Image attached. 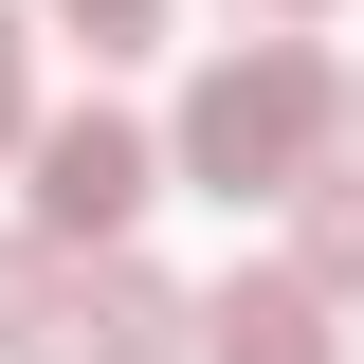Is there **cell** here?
Segmentation results:
<instances>
[{
	"label": "cell",
	"instance_id": "obj_7",
	"mask_svg": "<svg viewBox=\"0 0 364 364\" xmlns=\"http://www.w3.org/2000/svg\"><path fill=\"white\" fill-rule=\"evenodd\" d=\"M37 146V18H0V164Z\"/></svg>",
	"mask_w": 364,
	"mask_h": 364
},
{
	"label": "cell",
	"instance_id": "obj_3",
	"mask_svg": "<svg viewBox=\"0 0 364 364\" xmlns=\"http://www.w3.org/2000/svg\"><path fill=\"white\" fill-rule=\"evenodd\" d=\"M73 346H91V364H182V346H200V291L109 237V255H73Z\"/></svg>",
	"mask_w": 364,
	"mask_h": 364
},
{
	"label": "cell",
	"instance_id": "obj_1",
	"mask_svg": "<svg viewBox=\"0 0 364 364\" xmlns=\"http://www.w3.org/2000/svg\"><path fill=\"white\" fill-rule=\"evenodd\" d=\"M328 128H346V73H328L310 37H237L219 73L182 91L164 164H182V182H219V200H291V182L328 164Z\"/></svg>",
	"mask_w": 364,
	"mask_h": 364
},
{
	"label": "cell",
	"instance_id": "obj_8",
	"mask_svg": "<svg viewBox=\"0 0 364 364\" xmlns=\"http://www.w3.org/2000/svg\"><path fill=\"white\" fill-rule=\"evenodd\" d=\"M55 18H73L91 55H146V37H164V0H55Z\"/></svg>",
	"mask_w": 364,
	"mask_h": 364
},
{
	"label": "cell",
	"instance_id": "obj_5",
	"mask_svg": "<svg viewBox=\"0 0 364 364\" xmlns=\"http://www.w3.org/2000/svg\"><path fill=\"white\" fill-rule=\"evenodd\" d=\"M55 346H73V255L0 237V364H55Z\"/></svg>",
	"mask_w": 364,
	"mask_h": 364
},
{
	"label": "cell",
	"instance_id": "obj_10",
	"mask_svg": "<svg viewBox=\"0 0 364 364\" xmlns=\"http://www.w3.org/2000/svg\"><path fill=\"white\" fill-rule=\"evenodd\" d=\"M346 128H364V73H346Z\"/></svg>",
	"mask_w": 364,
	"mask_h": 364
},
{
	"label": "cell",
	"instance_id": "obj_4",
	"mask_svg": "<svg viewBox=\"0 0 364 364\" xmlns=\"http://www.w3.org/2000/svg\"><path fill=\"white\" fill-rule=\"evenodd\" d=\"M200 364H346V328H328L310 273H237L219 310H200Z\"/></svg>",
	"mask_w": 364,
	"mask_h": 364
},
{
	"label": "cell",
	"instance_id": "obj_2",
	"mask_svg": "<svg viewBox=\"0 0 364 364\" xmlns=\"http://www.w3.org/2000/svg\"><path fill=\"white\" fill-rule=\"evenodd\" d=\"M18 164H37V237H55V255H109V237L164 200V146H146L128 109H55Z\"/></svg>",
	"mask_w": 364,
	"mask_h": 364
},
{
	"label": "cell",
	"instance_id": "obj_9",
	"mask_svg": "<svg viewBox=\"0 0 364 364\" xmlns=\"http://www.w3.org/2000/svg\"><path fill=\"white\" fill-rule=\"evenodd\" d=\"M273 18H328V0H273Z\"/></svg>",
	"mask_w": 364,
	"mask_h": 364
},
{
	"label": "cell",
	"instance_id": "obj_6",
	"mask_svg": "<svg viewBox=\"0 0 364 364\" xmlns=\"http://www.w3.org/2000/svg\"><path fill=\"white\" fill-rule=\"evenodd\" d=\"M291 273H310V291H364V164L291 182Z\"/></svg>",
	"mask_w": 364,
	"mask_h": 364
}]
</instances>
